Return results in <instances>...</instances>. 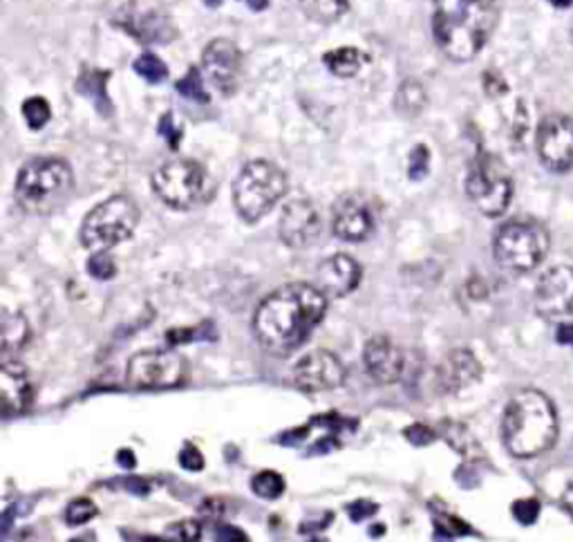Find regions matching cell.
Listing matches in <instances>:
<instances>
[{"label":"cell","instance_id":"cell-1","mask_svg":"<svg viewBox=\"0 0 573 542\" xmlns=\"http://www.w3.org/2000/svg\"><path fill=\"white\" fill-rule=\"evenodd\" d=\"M328 314V294L318 285L290 282L265 297L254 314V337L273 356H290Z\"/></svg>","mask_w":573,"mask_h":542},{"label":"cell","instance_id":"cell-2","mask_svg":"<svg viewBox=\"0 0 573 542\" xmlns=\"http://www.w3.org/2000/svg\"><path fill=\"white\" fill-rule=\"evenodd\" d=\"M497 23L495 0H435L433 34L453 61H471L488 43Z\"/></svg>","mask_w":573,"mask_h":542},{"label":"cell","instance_id":"cell-3","mask_svg":"<svg viewBox=\"0 0 573 542\" xmlns=\"http://www.w3.org/2000/svg\"><path fill=\"white\" fill-rule=\"evenodd\" d=\"M501 440L515 457H537L553 449L558 440V413L540 390L515 392L501 417Z\"/></svg>","mask_w":573,"mask_h":542},{"label":"cell","instance_id":"cell-4","mask_svg":"<svg viewBox=\"0 0 573 542\" xmlns=\"http://www.w3.org/2000/svg\"><path fill=\"white\" fill-rule=\"evenodd\" d=\"M75 193V171L61 157H34L16 175L14 198L29 215H52Z\"/></svg>","mask_w":573,"mask_h":542},{"label":"cell","instance_id":"cell-5","mask_svg":"<svg viewBox=\"0 0 573 542\" xmlns=\"http://www.w3.org/2000/svg\"><path fill=\"white\" fill-rule=\"evenodd\" d=\"M286 193V175L267 160L249 162L233 185V206L249 225L260 223Z\"/></svg>","mask_w":573,"mask_h":542},{"label":"cell","instance_id":"cell-6","mask_svg":"<svg viewBox=\"0 0 573 542\" xmlns=\"http://www.w3.org/2000/svg\"><path fill=\"white\" fill-rule=\"evenodd\" d=\"M155 196L175 211H193L211 200V175L195 160H170L153 173Z\"/></svg>","mask_w":573,"mask_h":542},{"label":"cell","instance_id":"cell-7","mask_svg":"<svg viewBox=\"0 0 573 542\" xmlns=\"http://www.w3.org/2000/svg\"><path fill=\"white\" fill-rule=\"evenodd\" d=\"M139 225V206L130 196L117 193L97 204L81 225L79 238L86 249L107 251L132 238Z\"/></svg>","mask_w":573,"mask_h":542},{"label":"cell","instance_id":"cell-8","mask_svg":"<svg viewBox=\"0 0 573 542\" xmlns=\"http://www.w3.org/2000/svg\"><path fill=\"white\" fill-rule=\"evenodd\" d=\"M549 234L535 220H513L495 234L493 256L501 269L529 274L547 259Z\"/></svg>","mask_w":573,"mask_h":542},{"label":"cell","instance_id":"cell-9","mask_svg":"<svg viewBox=\"0 0 573 542\" xmlns=\"http://www.w3.org/2000/svg\"><path fill=\"white\" fill-rule=\"evenodd\" d=\"M466 196L486 218L507 213L513 200V177L497 155L480 153L466 175Z\"/></svg>","mask_w":573,"mask_h":542},{"label":"cell","instance_id":"cell-10","mask_svg":"<svg viewBox=\"0 0 573 542\" xmlns=\"http://www.w3.org/2000/svg\"><path fill=\"white\" fill-rule=\"evenodd\" d=\"M187 377V358L175 350H143L126 366V381L135 390H168L182 386Z\"/></svg>","mask_w":573,"mask_h":542},{"label":"cell","instance_id":"cell-11","mask_svg":"<svg viewBox=\"0 0 573 542\" xmlns=\"http://www.w3.org/2000/svg\"><path fill=\"white\" fill-rule=\"evenodd\" d=\"M535 310L549 323H573V267H553L537 280Z\"/></svg>","mask_w":573,"mask_h":542},{"label":"cell","instance_id":"cell-12","mask_svg":"<svg viewBox=\"0 0 573 542\" xmlns=\"http://www.w3.org/2000/svg\"><path fill=\"white\" fill-rule=\"evenodd\" d=\"M345 381V366L334 352L328 350H314L305 354L292 370L290 383L309 394L330 392L341 388Z\"/></svg>","mask_w":573,"mask_h":542},{"label":"cell","instance_id":"cell-13","mask_svg":"<svg viewBox=\"0 0 573 542\" xmlns=\"http://www.w3.org/2000/svg\"><path fill=\"white\" fill-rule=\"evenodd\" d=\"M326 231V220L318 206L309 200H294L282 209L278 236L280 240L292 249H309L316 244Z\"/></svg>","mask_w":573,"mask_h":542},{"label":"cell","instance_id":"cell-14","mask_svg":"<svg viewBox=\"0 0 573 542\" xmlns=\"http://www.w3.org/2000/svg\"><path fill=\"white\" fill-rule=\"evenodd\" d=\"M537 155L553 173H566L573 168V119L564 115H551L543 119L535 137Z\"/></svg>","mask_w":573,"mask_h":542},{"label":"cell","instance_id":"cell-15","mask_svg":"<svg viewBox=\"0 0 573 542\" xmlns=\"http://www.w3.org/2000/svg\"><path fill=\"white\" fill-rule=\"evenodd\" d=\"M202 70L206 79L222 94H233L242 81L244 59L235 43L227 39H215L202 54Z\"/></svg>","mask_w":573,"mask_h":542},{"label":"cell","instance_id":"cell-16","mask_svg":"<svg viewBox=\"0 0 573 542\" xmlns=\"http://www.w3.org/2000/svg\"><path fill=\"white\" fill-rule=\"evenodd\" d=\"M117 25L141 43H170L177 36V29L168 14L151 3L128 5L117 18Z\"/></svg>","mask_w":573,"mask_h":542},{"label":"cell","instance_id":"cell-17","mask_svg":"<svg viewBox=\"0 0 573 542\" xmlns=\"http://www.w3.org/2000/svg\"><path fill=\"white\" fill-rule=\"evenodd\" d=\"M332 229L345 242H366L374 234V215L361 198L345 196L332 209Z\"/></svg>","mask_w":573,"mask_h":542},{"label":"cell","instance_id":"cell-18","mask_svg":"<svg viewBox=\"0 0 573 542\" xmlns=\"http://www.w3.org/2000/svg\"><path fill=\"white\" fill-rule=\"evenodd\" d=\"M364 364H366V370H368L372 381H377L381 386H390V383H397L402 379L404 366H406V356H404L402 348L394 343L390 337L379 335L366 343Z\"/></svg>","mask_w":573,"mask_h":542},{"label":"cell","instance_id":"cell-19","mask_svg":"<svg viewBox=\"0 0 573 542\" xmlns=\"http://www.w3.org/2000/svg\"><path fill=\"white\" fill-rule=\"evenodd\" d=\"M364 269L352 256L336 254L322 261L316 272V285L328 294V299H343L361 285Z\"/></svg>","mask_w":573,"mask_h":542},{"label":"cell","instance_id":"cell-20","mask_svg":"<svg viewBox=\"0 0 573 542\" xmlns=\"http://www.w3.org/2000/svg\"><path fill=\"white\" fill-rule=\"evenodd\" d=\"M0 400H3V415L16 417L25 413L34 402V386L23 364L5 358L0 366Z\"/></svg>","mask_w":573,"mask_h":542},{"label":"cell","instance_id":"cell-21","mask_svg":"<svg viewBox=\"0 0 573 542\" xmlns=\"http://www.w3.org/2000/svg\"><path fill=\"white\" fill-rule=\"evenodd\" d=\"M482 379V364L471 350H453L437 366V388L446 394L461 392Z\"/></svg>","mask_w":573,"mask_h":542},{"label":"cell","instance_id":"cell-22","mask_svg":"<svg viewBox=\"0 0 573 542\" xmlns=\"http://www.w3.org/2000/svg\"><path fill=\"white\" fill-rule=\"evenodd\" d=\"M322 63H326V67L332 72L334 77L349 79L361 72V67L368 63V56L356 48H339V50H330L328 54H322Z\"/></svg>","mask_w":573,"mask_h":542},{"label":"cell","instance_id":"cell-23","mask_svg":"<svg viewBox=\"0 0 573 542\" xmlns=\"http://www.w3.org/2000/svg\"><path fill=\"white\" fill-rule=\"evenodd\" d=\"M111 79V72H101V70H86L77 88L84 97L92 99L101 113H111V99L105 94V84Z\"/></svg>","mask_w":573,"mask_h":542},{"label":"cell","instance_id":"cell-24","mask_svg":"<svg viewBox=\"0 0 573 542\" xmlns=\"http://www.w3.org/2000/svg\"><path fill=\"white\" fill-rule=\"evenodd\" d=\"M425 90L419 81H404L402 88L397 90V97H394V108H397V113L404 117H417L421 115V111L425 108Z\"/></svg>","mask_w":573,"mask_h":542},{"label":"cell","instance_id":"cell-25","mask_svg":"<svg viewBox=\"0 0 573 542\" xmlns=\"http://www.w3.org/2000/svg\"><path fill=\"white\" fill-rule=\"evenodd\" d=\"M349 0H301L303 12L316 23H334L347 12Z\"/></svg>","mask_w":573,"mask_h":542},{"label":"cell","instance_id":"cell-26","mask_svg":"<svg viewBox=\"0 0 573 542\" xmlns=\"http://www.w3.org/2000/svg\"><path fill=\"white\" fill-rule=\"evenodd\" d=\"M29 337V325L23 314H5L3 320V352L10 354L12 350H21Z\"/></svg>","mask_w":573,"mask_h":542},{"label":"cell","instance_id":"cell-27","mask_svg":"<svg viewBox=\"0 0 573 542\" xmlns=\"http://www.w3.org/2000/svg\"><path fill=\"white\" fill-rule=\"evenodd\" d=\"M135 72H137V75H139L141 79H147L149 84H162V81H166V77H168V67H166V63H164L160 56L151 54V52L141 54V56L135 61Z\"/></svg>","mask_w":573,"mask_h":542},{"label":"cell","instance_id":"cell-28","mask_svg":"<svg viewBox=\"0 0 573 542\" xmlns=\"http://www.w3.org/2000/svg\"><path fill=\"white\" fill-rule=\"evenodd\" d=\"M23 117L31 130H41L52 119L50 103L43 97H29L23 103Z\"/></svg>","mask_w":573,"mask_h":542},{"label":"cell","instance_id":"cell-29","mask_svg":"<svg viewBox=\"0 0 573 542\" xmlns=\"http://www.w3.org/2000/svg\"><path fill=\"white\" fill-rule=\"evenodd\" d=\"M251 489H254V493L258 497L276 500L284 493V480L276 471H263L254 480H251Z\"/></svg>","mask_w":573,"mask_h":542},{"label":"cell","instance_id":"cell-30","mask_svg":"<svg viewBox=\"0 0 573 542\" xmlns=\"http://www.w3.org/2000/svg\"><path fill=\"white\" fill-rule=\"evenodd\" d=\"M94 516H97V504L92 500H88V497H77V500H72L67 504L65 518H67V525H72V527L86 525Z\"/></svg>","mask_w":573,"mask_h":542},{"label":"cell","instance_id":"cell-31","mask_svg":"<svg viewBox=\"0 0 573 542\" xmlns=\"http://www.w3.org/2000/svg\"><path fill=\"white\" fill-rule=\"evenodd\" d=\"M88 274L97 280H111L117 274V265L107 251H94L88 261Z\"/></svg>","mask_w":573,"mask_h":542},{"label":"cell","instance_id":"cell-32","mask_svg":"<svg viewBox=\"0 0 573 542\" xmlns=\"http://www.w3.org/2000/svg\"><path fill=\"white\" fill-rule=\"evenodd\" d=\"M175 88H177L179 94H184V97H189L193 101H202V103L208 101V94H206V90L202 86V77H200V72L195 67H191L187 72V77L182 81H177Z\"/></svg>","mask_w":573,"mask_h":542},{"label":"cell","instance_id":"cell-33","mask_svg":"<svg viewBox=\"0 0 573 542\" xmlns=\"http://www.w3.org/2000/svg\"><path fill=\"white\" fill-rule=\"evenodd\" d=\"M511 512H513V516L518 518V522H522V525H533V522L537 520V516H540V502L533 500V497L518 500V502H513Z\"/></svg>","mask_w":573,"mask_h":542},{"label":"cell","instance_id":"cell-34","mask_svg":"<svg viewBox=\"0 0 573 542\" xmlns=\"http://www.w3.org/2000/svg\"><path fill=\"white\" fill-rule=\"evenodd\" d=\"M428 168H430V153L423 143H419V147L410 153L408 175H410V179H423L428 175Z\"/></svg>","mask_w":573,"mask_h":542},{"label":"cell","instance_id":"cell-35","mask_svg":"<svg viewBox=\"0 0 573 542\" xmlns=\"http://www.w3.org/2000/svg\"><path fill=\"white\" fill-rule=\"evenodd\" d=\"M168 533L177 540H198L200 538V525L195 520H184L168 527Z\"/></svg>","mask_w":573,"mask_h":542},{"label":"cell","instance_id":"cell-36","mask_svg":"<svg viewBox=\"0 0 573 542\" xmlns=\"http://www.w3.org/2000/svg\"><path fill=\"white\" fill-rule=\"evenodd\" d=\"M179 462H182V466L189 468V471H202L204 468V457L193 444H187L182 449V453H179Z\"/></svg>","mask_w":573,"mask_h":542},{"label":"cell","instance_id":"cell-37","mask_svg":"<svg viewBox=\"0 0 573 542\" xmlns=\"http://www.w3.org/2000/svg\"><path fill=\"white\" fill-rule=\"evenodd\" d=\"M160 135H164L170 141V149H177L179 139H182V130H177V126L173 124V115H164L160 122Z\"/></svg>","mask_w":573,"mask_h":542},{"label":"cell","instance_id":"cell-38","mask_svg":"<svg viewBox=\"0 0 573 542\" xmlns=\"http://www.w3.org/2000/svg\"><path fill=\"white\" fill-rule=\"evenodd\" d=\"M347 512H349L352 520H364V518H368V516L377 514V507H374L372 502H368V500H358V502L349 504Z\"/></svg>","mask_w":573,"mask_h":542},{"label":"cell","instance_id":"cell-39","mask_svg":"<svg viewBox=\"0 0 573 542\" xmlns=\"http://www.w3.org/2000/svg\"><path fill=\"white\" fill-rule=\"evenodd\" d=\"M408 438H410L415 444L423 446L425 442L433 440V432H430L425 426H412V430H408Z\"/></svg>","mask_w":573,"mask_h":542},{"label":"cell","instance_id":"cell-40","mask_svg":"<svg viewBox=\"0 0 573 542\" xmlns=\"http://www.w3.org/2000/svg\"><path fill=\"white\" fill-rule=\"evenodd\" d=\"M556 337H558V343H562V345H573V323H569V325H558Z\"/></svg>","mask_w":573,"mask_h":542},{"label":"cell","instance_id":"cell-41","mask_svg":"<svg viewBox=\"0 0 573 542\" xmlns=\"http://www.w3.org/2000/svg\"><path fill=\"white\" fill-rule=\"evenodd\" d=\"M562 504H564V509L573 516V480L566 484V489L562 493Z\"/></svg>","mask_w":573,"mask_h":542},{"label":"cell","instance_id":"cell-42","mask_svg":"<svg viewBox=\"0 0 573 542\" xmlns=\"http://www.w3.org/2000/svg\"><path fill=\"white\" fill-rule=\"evenodd\" d=\"M244 5L251 10H256V12H263V10H267L269 0H244Z\"/></svg>","mask_w":573,"mask_h":542},{"label":"cell","instance_id":"cell-43","mask_svg":"<svg viewBox=\"0 0 573 542\" xmlns=\"http://www.w3.org/2000/svg\"><path fill=\"white\" fill-rule=\"evenodd\" d=\"M220 531H225L227 535H220L222 540H246L244 538V533L242 531H238V529H229V527H225V529H220Z\"/></svg>","mask_w":573,"mask_h":542},{"label":"cell","instance_id":"cell-44","mask_svg":"<svg viewBox=\"0 0 573 542\" xmlns=\"http://www.w3.org/2000/svg\"><path fill=\"white\" fill-rule=\"evenodd\" d=\"M549 3L553 5V8H571L573 5V0H549Z\"/></svg>","mask_w":573,"mask_h":542}]
</instances>
